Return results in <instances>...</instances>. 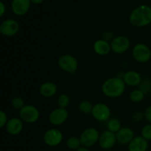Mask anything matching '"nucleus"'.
<instances>
[{"mask_svg": "<svg viewBox=\"0 0 151 151\" xmlns=\"http://www.w3.org/2000/svg\"><path fill=\"white\" fill-rule=\"evenodd\" d=\"M125 86L126 85L122 78L113 77L103 82L102 91L105 96L109 98H117L124 94Z\"/></svg>", "mask_w": 151, "mask_h": 151, "instance_id": "f257e3e1", "label": "nucleus"}, {"mask_svg": "<svg viewBox=\"0 0 151 151\" xmlns=\"http://www.w3.org/2000/svg\"><path fill=\"white\" fill-rule=\"evenodd\" d=\"M130 23L137 27H143L151 23V7L142 4L134 9L129 16Z\"/></svg>", "mask_w": 151, "mask_h": 151, "instance_id": "f03ea898", "label": "nucleus"}, {"mask_svg": "<svg viewBox=\"0 0 151 151\" xmlns=\"http://www.w3.org/2000/svg\"><path fill=\"white\" fill-rule=\"evenodd\" d=\"M100 133L96 128H86L80 136V140L81 142V146L89 148L94 146L99 142L100 139Z\"/></svg>", "mask_w": 151, "mask_h": 151, "instance_id": "7ed1b4c3", "label": "nucleus"}, {"mask_svg": "<svg viewBox=\"0 0 151 151\" xmlns=\"http://www.w3.org/2000/svg\"><path fill=\"white\" fill-rule=\"evenodd\" d=\"M132 55L138 63H147L151 59V50L146 44L138 43L133 47Z\"/></svg>", "mask_w": 151, "mask_h": 151, "instance_id": "20e7f679", "label": "nucleus"}, {"mask_svg": "<svg viewBox=\"0 0 151 151\" xmlns=\"http://www.w3.org/2000/svg\"><path fill=\"white\" fill-rule=\"evenodd\" d=\"M39 117V111L32 105H25L19 110V118L25 123H35L38 120Z\"/></svg>", "mask_w": 151, "mask_h": 151, "instance_id": "39448f33", "label": "nucleus"}, {"mask_svg": "<svg viewBox=\"0 0 151 151\" xmlns=\"http://www.w3.org/2000/svg\"><path fill=\"white\" fill-rule=\"evenodd\" d=\"M58 64L62 70L70 74L76 72L78 68V61L76 58L69 54L60 56L58 60Z\"/></svg>", "mask_w": 151, "mask_h": 151, "instance_id": "423d86ee", "label": "nucleus"}, {"mask_svg": "<svg viewBox=\"0 0 151 151\" xmlns=\"http://www.w3.org/2000/svg\"><path fill=\"white\" fill-rule=\"evenodd\" d=\"M91 115L99 122H107L111 119V111L109 106L103 103H98L93 106Z\"/></svg>", "mask_w": 151, "mask_h": 151, "instance_id": "0eeeda50", "label": "nucleus"}, {"mask_svg": "<svg viewBox=\"0 0 151 151\" xmlns=\"http://www.w3.org/2000/svg\"><path fill=\"white\" fill-rule=\"evenodd\" d=\"M111 50L116 54H123L128 50L131 46L130 39L124 35H118L110 42Z\"/></svg>", "mask_w": 151, "mask_h": 151, "instance_id": "6e6552de", "label": "nucleus"}, {"mask_svg": "<svg viewBox=\"0 0 151 151\" xmlns=\"http://www.w3.org/2000/svg\"><path fill=\"white\" fill-rule=\"evenodd\" d=\"M63 139L61 131L56 128H50L44 134V142L50 147H56L62 142Z\"/></svg>", "mask_w": 151, "mask_h": 151, "instance_id": "1a4fd4ad", "label": "nucleus"}, {"mask_svg": "<svg viewBox=\"0 0 151 151\" xmlns=\"http://www.w3.org/2000/svg\"><path fill=\"white\" fill-rule=\"evenodd\" d=\"M19 24L14 19H6L0 24V32L6 37H13L19 32Z\"/></svg>", "mask_w": 151, "mask_h": 151, "instance_id": "9d476101", "label": "nucleus"}, {"mask_svg": "<svg viewBox=\"0 0 151 151\" xmlns=\"http://www.w3.org/2000/svg\"><path fill=\"white\" fill-rule=\"evenodd\" d=\"M68 116L69 113L66 109L58 107L52 111L49 115V121L54 126H59L65 123V122L67 120Z\"/></svg>", "mask_w": 151, "mask_h": 151, "instance_id": "9b49d317", "label": "nucleus"}, {"mask_svg": "<svg viewBox=\"0 0 151 151\" xmlns=\"http://www.w3.org/2000/svg\"><path fill=\"white\" fill-rule=\"evenodd\" d=\"M116 142V134L106 130L100 134L98 143L101 148L104 150H110L114 147Z\"/></svg>", "mask_w": 151, "mask_h": 151, "instance_id": "f8f14e48", "label": "nucleus"}, {"mask_svg": "<svg viewBox=\"0 0 151 151\" xmlns=\"http://www.w3.org/2000/svg\"><path fill=\"white\" fill-rule=\"evenodd\" d=\"M30 0H13L11 3L12 11L16 16H24L30 8Z\"/></svg>", "mask_w": 151, "mask_h": 151, "instance_id": "ddd939ff", "label": "nucleus"}, {"mask_svg": "<svg viewBox=\"0 0 151 151\" xmlns=\"http://www.w3.org/2000/svg\"><path fill=\"white\" fill-rule=\"evenodd\" d=\"M5 128L7 132L10 135H19L24 128V122L20 118L12 117L8 120Z\"/></svg>", "mask_w": 151, "mask_h": 151, "instance_id": "4468645a", "label": "nucleus"}, {"mask_svg": "<svg viewBox=\"0 0 151 151\" xmlns=\"http://www.w3.org/2000/svg\"><path fill=\"white\" fill-rule=\"evenodd\" d=\"M116 141L121 145H129L134 138V132L128 127H123L116 134Z\"/></svg>", "mask_w": 151, "mask_h": 151, "instance_id": "2eb2a0df", "label": "nucleus"}, {"mask_svg": "<svg viewBox=\"0 0 151 151\" xmlns=\"http://www.w3.org/2000/svg\"><path fill=\"white\" fill-rule=\"evenodd\" d=\"M122 80L125 82V85L128 86L135 87L139 86L142 83V76L139 72L134 70H130L124 74Z\"/></svg>", "mask_w": 151, "mask_h": 151, "instance_id": "dca6fc26", "label": "nucleus"}, {"mask_svg": "<svg viewBox=\"0 0 151 151\" xmlns=\"http://www.w3.org/2000/svg\"><path fill=\"white\" fill-rule=\"evenodd\" d=\"M128 148V151H147L148 148V141L142 136H137L129 143Z\"/></svg>", "mask_w": 151, "mask_h": 151, "instance_id": "f3484780", "label": "nucleus"}, {"mask_svg": "<svg viewBox=\"0 0 151 151\" xmlns=\"http://www.w3.org/2000/svg\"><path fill=\"white\" fill-rule=\"evenodd\" d=\"M93 50L96 54L100 56L107 55L111 51V44L104 39H98L94 43Z\"/></svg>", "mask_w": 151, "mask_h": 151, "instance_id": "a211bd4d", "label": "nucleus"}, {"mask_svg": "<svg viewBox=\"0 0 151 151\" xmlns=\"http://www.w3.org/2000/svg\"><path fill=\"white\" fill-rule=\"evenodd\" d=\"M58 88L57 86L51 81L44 82L40 86L39 93L44 97H52L55 96L57 93Z\"/></svg>", "mask_w": 151, "mask_h": 151, "instance_id": "6ab92c4d", "label": "nucleus"}, {"mask_svg": "<svg viewBox=\"0 0 151 151\" xmlns=\"http://www.w3.org/2000/svg\"><path fill=\"white\" fill-rule=\"evenodd\" d=\"M106 127H107L108 131L116 134L122 128V124H121L120 121L119 119H115V118H111L109 121H107Z\"/></svg>", "mask_w": 151, "mask_h": 151, "instance_id": "aec40b11", "label": "nucleus"}, {"mask_svg": "<svg viewBox=\"0 0 151 151\" xmlns=\"http://www.w3.org/2000/svg\"><path fill=\"white\" fill-rule=\"evenodd\" d=\"M145 93L143 92L142 90H140L139 88H137V89H134L130 93V100H131L134 103H140L143 100L145 97Z\"/></svg>", "mask_w": 151, "mask_h": 151, "instance_id": "412c9836", "label": "nucleus"}, {"mask_svg": "<svg viewBox=\"0 0 151 151\" xmlns=\"http://www.w3.org/2000/svg\"><path fill=\"white\" fill-rule=\"evenodd\" d=\"M93 106H94L88 100H83L78 105V109L81 113L84 114H91Z\"/></svg>", "mask_w": 151, "mask_h": 151, "instance_id": "4be33fe9", "label": "nucleus"}, {"mask_svg": "<svg viewBox=\"0 0 151 151\" xmlns=\"http://www.w3.org/2000/svg\"><path fill=\"white\" fill-rule=\"evenodd\" d=\"M66 146L71 150H78L81 147V142L79 137H71L66 140Z\"/></svg>", "mask_w": 151, "mask_h": 151, "instance_id": "5701e85b", "label": "nucleus"}, {"mask_svg": "<svg viewBox=\"0 0 151 151\" xmlns=\"http://www.w3.org/2000/svg\"><path fill=\"white\" fill-rule=\"evenodd\" d=\"M70 97L66 94H61L58 97L57 103L58 107L63 108V109H66L70 104Z\"/></svg>", "mask_w": 151, "mask_h": 151, "instance_id": "b1692460", "label": "nucleus"}, {"mask_svg": "<svg viewBox=\"0 0 151 151\" xmlns=\"http://www.w3.org/2000/svg\"><path fill=\"white\" fill-rule=\"evenodd\" d=\"M11 105L14 109L21 110V109L25 106L24 100V99L21 97H13V100H12Z\"/></svg>", "mask_w": 151, "mask_h": 151, "instance_id": "393cba45", "label": "nucleus"}, {"mask_svg": "<svg viewBox=\"0 0 151 151\" xmlns=\"http://www.w3.org/2000/svg\"><path fill=\"white\" fill-rule=\"evenodd\" d=\"M141 136L147 141H151V123L147 124L141 131Z\"/></svg>", "mask_w": 151, "mask_h": 151, "instance_id": "a878e982", "label": "nucleus"}, {"mask_svg": "<svg viewBox=\"0 0 151 151\" xmlns=\"http://www.w3.org/2000/svg\"><path fill=\"white\" fill-rule=\"evenodd\" d=\"M139 89L142 90L143 92L145 94L146 92H148L151 89V83L148 80H145L142 81L139 85Z\"/></svg>", "mask_w": 151, "mask_h": 151, "instance_id": "bb28decb", "label": "nucleus"}, {"mask_svg": "<svg viewBox=\"0 0 151 151\" xmlns=\"http://www.w3.org/2000/svg\"><path fill=\"white\" fill-rule=\"evenodd\" d=\"M9 119H7V115L4 111H0V128L6 126Z\"/></svg>", "mask_w": 151, "mask_h": 151, "instance_id": "cd10ccee", "label": "nucleus"}, {"mask_svg": "<svg viewBox=\"0 0 151 151\" xmlns=\"http://www.w3.org/2000/svg\"><path fill=\"white\" fill-rule=\"evenodd\" d=\"M132 118L133 120L135 121V122H140V121L143 120V119L145 118V114L144 113L141 111H136L133 114Z\"/></svg>", "mask_w": 151, "mask_h": 151, "instance_id": "c85d7f7f", "label": "nucleus"}, {"mask_svg": "<svg viewBox=\"0 0 151 151\" xmlns=\"http://www.w3.org/2000/svg\"><path fill=\"white\" fill-rule=\"evenodd\" d=\"M144 114H145V119L149 122L150 123H151V106H148L145 109L144 111Z\"/></svg>", "mask_w": 151, "mask_h": 151, "instance_id": "c756f323", "label": "nucleus"}, {"mask_svg": "<svg viewBox=\"0 0 151 151\" xmlns=\"http://www.w3.org/2000/svg\"><path fill=\"white\" fill-rule=\"evenodd\" d=\"M103 39L106 40V41H112V39H113V33L111 32H109V31H107V32H105L104 35H103Z\"/></svg>", "mask_w": 151, "mask_h": 151, "instance_id": "7c9ffc66", "label": "nucleus"}, {"mask_svg": "<svg viewBox=\"0 0 151 151\" xmlns=\"http://www.w3.org/2000/svg\"><path fill=\"white\" fill-rule=\"evenodd\" d=\"M0 10H1V11H0V16H3V15L4 14L6 11V7L3 1H0Z\"/></svg>", "mask_w": 151, "mask_h": 151, "instance_id": "2f4dec72", "label": "nucleus"}, {"mask_svg": "<svg viewBox=\"0 0 151 151\" xmlns=\"http://www.w3.org/2000/svg\"><path fill=\"white\" fill-rule=\"evenodd\" d=\"M31 2L33 3V4H41V3H43V1H44V0H30Z\"/></svg>", "mask_w": 151, "mask_h": 151, "instance_id": "473e14b6", "label": "nucleus"}, {"mask_svg": "<svg viewBox=\"0 0 151 151\" xmlns=\"http://www.w3.org/2000/svg\"><path fill=\"white\" fill-rule=\"evenodd\" d=\"M75 151H90V150H89V149L87 148V147H83V146H81V147H79L78 150H76Z\"/></svg>", "mask_w": 151, "mask_h": 151, "instance_id": "72a5a7b5", "label": "nucleus"}]
</instances>
